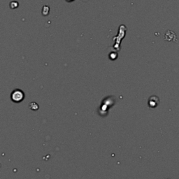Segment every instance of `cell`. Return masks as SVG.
I'll return each mask as SVG.
<instances>
[{
	"label": "cell",
	"mask_w": 179,
	"mask_h": 179,
	"mask_svg": "<svg viewBox=\"0 0 179 179\" xmlns=\"http://www.w3.org/2000/svg\"><path fill=\"white\" fill-rule=\"evenodd\" d=\"M67 1H72V0H67Z\"/></svg>",
	"instance_id": "3957f363"
},
{
	"label": "cell",
	"mask_w": 179,
	"mask_h": 179,
	"mask_svg": "<svg viewBox=\"0 0 179 179\" xmlns=\"http://www.w3.org/2000/svg\"><path fill=\"white\" fill-rule=\"evenodd\" d=\"M154 99V97H151L149 99V101H148V104H149V106L151 108H155L158 104V102H159V99L157 97H155V100Z\"/></svg>",
	"instance_id": "7a4b0ae2"
},
{
	"label": "cell",
	"mask_w": 179,
	"mask_h": 179,
	"mask_svg": "<svg viewBox=\"0 0 179 179\" xmlns=\"http://www.w3.org/2000/svg\"><path fill=\"white\" fill-rule=\"evenodd\" d=\"M24 93L22 90H15L11 94V99L14 102H20L24 99Z\"/></svg>",
	"instance_id": "6da1fadb"
}]
</instances>
